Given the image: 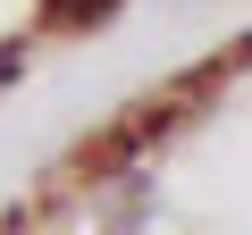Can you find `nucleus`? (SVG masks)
<instances>
[{"instance_id":"nucleus-1","label":"nucleus","mask_w":252,"mask_h":235,"mask_svg":"<svg viewBox=\"0 0 252 235\" xmlns=\"http://www.w3.org/2000/svg\"><path fill=\"white\" fill-rule=\"evenodd\" d=\"M126 9V0H0V92H9L42 42H67V34H93Z\"/></svg>"}]
</instances>
